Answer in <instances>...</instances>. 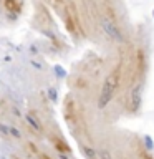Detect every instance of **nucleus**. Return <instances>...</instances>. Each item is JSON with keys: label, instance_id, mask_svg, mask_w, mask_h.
Instances as JSON below:
<instances>
[{"label": "nucleus", "instance_id": "7ed1b4c3", "mask_svg": "<svg viewBox=\"0 0 154 159\" xmlns=\"http://www.w3.org/2000/svg\"><path fill=\"white\" fill-rule=\"evenodd\" d=\"M53 143H55V147H57L58 151H61V153H70V147L66 146L61 139H55L53 137Z\"/></svg>", "mask_w": 154, "mask_h": 159}, {"label": "nucleus", "instance_id": "f03ea898", "mask_svg": "<svg viewBox=\"0 0 154 159\" xmlns=\"http://www.w3.org/2000/svg\"><path fill=\"white\" fill-rule=\"evenodd\" d=\"M104 30H106V33L110 35L111 38H114L116 41H120V40H121L120 30H118V28L113 25V23H108V22H104Z\"/></svg>", "mask_w": 154, "mask_h": 159}, {"label": "nucleus", "instance_id": "39448f33", "mask_svg": "<svg viewBox=\"0 0 154 159\" xmlns=\"http://www.w3.org/2000/svg\"><path fill=\"white\" fill-rule=\"evenodd\" d=\"M10 134H12L13 137H22V134H20L18 129H15V128H10Z\"/></svg>", "mask_w": 154, "mask_h": 159}, {"label": "nucleus", "instance_id": "f257e3e1", "mask_svg": "<svg viewBox=\"0 0 154 159\" xmlns=\"http://www.w3.org/2000/svg\"><path fill=\"white\" fill-rule=\"evenodd\" d=\"M120 78H121V71H120V68H116L106 78V81L103 83V90H101L100 101H98V106H100V108H104V106L111 101V98H113L118 84H120Z\"/></svg>", "mask_w": 154, "mask_h": 159}, {"label": "nucleus", "instance_id": "20e7f679", "mask_svg": "<svg viewBox=\"0 0 154 159\" xmlns=\"http://www.w3.org/2000/svg\"><path fill=\"white\" fill-rule=\"evenodd\" d=\"M27 121L30 123L31 126H33L35 129H37V131H41V124H40V121H38L37 118H35V116H31V114H28L27 116Z\"/></svg>", "mask_w": 154, "mask_h": 159}]
</instances>
